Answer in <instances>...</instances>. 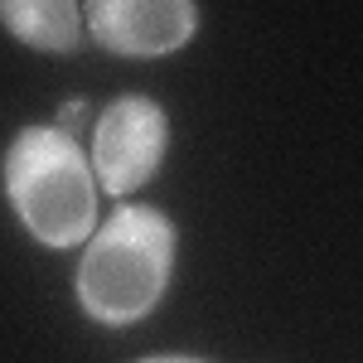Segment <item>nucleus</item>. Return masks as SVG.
<instances>
[{
  "mask_svg": "<svg viewBox=\"0 0 363 363\" xmlns=\"http://www.w3.org/2000/svg\"><path fill=\"white\" fill-rule=\"evenodd\" d=\"M136 363H203V359H189V354H150V359H136Z\"/></svg>",
  "mask_w": 363,
  "mask_h": 363,
  "instance_id": "obj_6",
  "label": "nucleus"
},
{
  "mask_svg": "<svg viewBox=\"0 0 363 363\" xmlns=\"http://www.w3.org/2000/svg\"><path fill=\"white\" fill-rule=\"evenodd\" d=\"M165 145H169V116L160 102H150L140 92L116 97L92 126V155L87 160L97 174V189H107L112 199H126L160 169Z\"/></svg>",
  "mask_w": 363,
  "mask_h": 363,
  "instance_id": "obj_3",
  "label": "nucleus"
},
{
  "mask_svg": "<svg viewBox=\"0 0 363 363\" xmlns=\"http://www.w3.org/2000/svg\"><path fill=\"white\" fill-rule=\"evenodd\" d=\"M87 34L116 58H169L199 34L194 0H87Z\"/></svg>",
  "mask_w": 363,
  "mask_h": 363,
  "instance_id": "obj_4",
  "label": "nucleus"
},
{
  "mask_svg": "<svg viewBox=\"0 0 363 363\" xmlns=\"http://www.w3.org/2000/svg\"><path fill=\"white\" fill-rule=\"evenodd\" d=\"M5 199L39 247L68 252L97 233V174L63 126H25L5 150Z\"/></svg>",
  "mask_w": 363,
  "mask_h": 363,
  "instance_id": "obj_2",
  "label": "nucleus"
},
{
  "mask_svg": "<svg viewBox=\"0 0 363 363\" xmlns=\"http://www.w3.org/2000/svg\"><path fill=\"white\" fill-rule=\"evenodd\" d=\"M0 29L34 54H73L87 25L78 0H0Z\"/></svg>",
  "mask_w": 363,
  "mask_h": 363,
  "instance_id": "obj_5",
  "label": "nucleus"
},
{
  "mask_svg": "<svg viewBox=\"0 0 363 363\" xmlns=\"http://www.w3.org/2000/svg\"><path fill=\"white\" fill-rule=\"evenodd\" d=\"M174 247H179L174 223L160 208L121 203L107 223H97V233L83 247V262H78L73 296L83 315L107 330H126L145 320L169 291Z\"/></svg>",
  "mask_w": 363,
  "mask_h": 363,
  "instance_id": "obj_1",
  "label": "nucleus"
}]
</instances>
